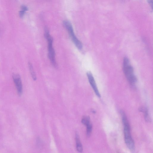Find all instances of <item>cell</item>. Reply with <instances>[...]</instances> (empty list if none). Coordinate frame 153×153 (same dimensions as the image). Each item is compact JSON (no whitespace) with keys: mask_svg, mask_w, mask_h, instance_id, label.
I'll list each match as a JSON object with an SVG mask.
<instances>
[{"mask_svg":"<svg viewBox=\"0 0 153 153\" xmlns=\"http://www.w3.org/2000/svg\"><path fill=\"white\" fill-rule=\"evenodd\" d=\"M123 70L129 83L131 85H134L137 82V78L134 74L133 69L127 57H125L124 59Z\"/></svg>","mask_w":153,"mask_h":153,"instance_id":"cell-1","label":"cell"},{"mask_svg":"<svg viewBox=\"0 0 153 153\" xmlns=\"http://www.w3.org/2000/svg\"><path fill=\"white\" fill-rule=\"evenodd\" d=\"M75 140L77 150L79 152H82L83 151V148L78 133L76 134Z\"/></svg>","mask_w":153,"mask_h":153,"instance_id":"cell-7","label":"cell"},{"mask_svg":"<svg viewBox=\"0 0 153 153\" xmlns=\"http://www.w3.org/2000/svg\"><path fill=\"white\" fill-rule=\"evenodd\" d=\"M89 83L93 88L94 92L97 96L99 97H101L100 95L97 88L95 81L92 73L90 72H88L87 73Z\"/></svg>","mask_w":153,"mask_h":153,"instance_id":"cell-6","label":"cell"},{"mask_svg":"<svg viewBox=\"0 0 153 153\" xmlns=\"http://www.w3.org/2000/svg\"><path fill=\"white\" fill-rule=\"evenodd\" d=\"M64 25L68 32L74 44L79 49L81 50L83 47L82 44L75 35L71 23L68 21L65 20L64 22Z\"/></svg>","mask_w":153,"mask_h":153,"instance_id":"cell-3","label":"cell"},{"mask_svg":"<svg viewBox=\"0 0 153 153\" xmlns=\"http://www.w3.org/2000/svg\"><path fill=\"white\" fill-rule=\"evenodd\" d=\"M139 109L140 111L143 112L144 113V116L145 121L148 122L150 121V119L147 109L146 108H141Z\"/></svg>","mask_w":153,"mask_h":153,"instance_id":"cell-8","label":"cell"},{"mask_svg":"<svg viewBox=\"0 0 153 153\" xmlns=\"http://www.w3.org/2000/svg\"><path fill=\"white\" fill-rule=\"evenodd\" d=\"M82 123L83 124L86 126L90 123V119L88 116H85L82 120Z\"/></svg>","mask_w":153,"mask_h":153,"instance_id":"cell-12","label":"cell"},{"mask_svg":"<svg viewBox=\"0 0 153 153\" xmlns=\"http://www.w3.org/2000/svg\"><path fill=\"white\" fill-rule=\"evenodd\" d=\"M29 67L33 79L34 81H36L37 79L36 75L32 65L30 63L29 64Z\"/></svg>","mask_w":153,"mask_h":153,"instance_id":"cell-10","label":"cell"},{"mask_svg":"<svg viewBox=\"0 0 153 153\" xmlns=\"http://www.w3.org/2000/svg\"><path fill=\"white\" fill-rule=\"evenodd\" d=\"M13 79L18 94L20 96L23 92V85L21 77L18 74H14L13 75Z\"/></svg>","mask_w":153,"mask_h":153,"instance_id":"cell-5","label":"cell"},{"mask_svg":"<svg viewBox=\"0 0 153 153\" xmlns=\"http://www.w3.org/2000/svg\"><path fill=\"white\" fill-rule=\"evenodd\" d=\"M124 139L126 144L130 151L134 152L135 150L134 141L130 133V129L124 128Z\"/></svg>","mask_w":153,"mask_h":153,"instance_id":"cell-4","label":"cell"},{"mask_svg":"<svg viewBox=\"0 0 153 153\" xmlns=\"http://www.w3.org/2000/svg\"><path fill=\"white\" fill-rule=\"evenodd\" d=\"M150 4L152 8L153 6V1H148Z\"/></svg>","mask_w":153,"mask_h":153,"instance_id":"cell-13","label":"cell"},{"mask_svg":"<svg viewBox=\"0 0 153 153\" xmlns=\"http://www.w3.org/2000/svg\"><path fill=\"white\" fill-rule=\"evenodd\" d=\"M45 36L48 40V56L49 58L53 65L56 66V63L55 59V53L53 46V39L51 36L48 30H45Z\"/></svg>","mask_w":153,"mask_h":153,"instance_id":"cell-2","label":"cell"},{"mask_svg":"<svg viewBox=\"0 0 153 153\" xmlns=\"http://www.w3.org/2000/svg\"><path fill=\"white\" fill-rule=\"evenodd\" d=\"M87 130H86V134L88 137H89L91 134L92 126V124L90 123L86 126Z\"/></svg>","mask_w":153,"mask_h":153,"instance_id":"cell-11","label":"cell"},{"mask_svg":"<svg viewBox=\"0 0 153 153\" xmlns=\"http://www.w3.org/2000/svg\"><path fill=\"white\" fill-rule=\"evenodd\" d=\"M28 10V8L27 7L22 6L21 7V10L19 12V16L21 18L23 17Z\"/></svg>","mask_w":153,"mask_h":153,"instance_id":"cell-9","label":"cell"}]
</instances>
